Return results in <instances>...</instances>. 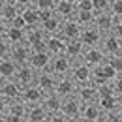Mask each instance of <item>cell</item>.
Segmentation results:
<instances>
[{"label": "cell", "instance_id": "cell-34", "mask_svg": "<svg viewBox=\"0 0 122 122\" xmlns=\"http://www.w3.org/2000/svg\"><path fill=\"white\" fill-rule=\"evenodd\" d=\"M55 2L56 0H34V8L36 10H53L55 8Z\"/></svg>", "mask_w": 122, "mask_h": 122}, {"label": "cell", "instance_id": "cell-42", "mask_svg": "<svg viewBox=\"0 0 122 122\" xmlns=\"http://www.w3.org/2000/svg\"><path fill=\"white\" fill-rule=\"evenodd\" d=\"M2 2H10V0H2Z\"/></svg>", "mask_w": 122, "mask_h": 122}, {"label": "cell", "instance_id": "cell-21", "mask_svg": "<svg viewBox=\"0 0 122 122\" xmlns=\"http://www.w3.org/2000/svg\"><path fill=\"white\" fill-rule=\"evenodd\" d=\"M0 96H2V98H6L8 102H11V100H19V98H21V85L17 83L15 79L2 81V86H0Z\"/></svg>", "mask_w": 122, "mask_h": 122}, {"label": "cell", "instance_id": "cell-12", "mask_svg": "<svg viewBox=\"0 0 122 122\" xmlns=\"http://www.w3.org/2000/svg\"><path fill=\"white\" fill-rule=\"evenodd\" d=\"M79 41L85 47L100 45V43H102V32L98 30L96 26H92V25L83 26V28H81V34H79Z\"/></svg>", "mask_w": 122, "mask_h": 122}, {"label": "cell", "instance_id": "cell-14", "mask_svg": "<svg viewBox=\"0 0 122 122\" xmlns=\"http://www.w3.org/2000/svg\"><path fill=\"white\" fill-rule=\"evenodd\" d=\"M75 98L81 102V103L96 102V100H98V86H96L94 83H83V85H77Z\"/></svg>", "mask_w": 122, "mask_h": 122}, {"label": "cell", "instance_id": "cell-33", "mask_svg": "<svg viewBox=\"0 0 122 122\" xmlns=\"http://www.w3.org/2000/svg\"><path fill=\"white\" fill-rule=\"evenodd\" d=\"M107 11L115 17H122V0H111Z\"/></svg>", "mask_w": 122, "mask_h": 122}, {"label": "cell", "instance_id": "cell-35", "mask_svg": "<svg viewBox=\"0 0 122 122\" xmlns=\"http://www.w3.org/2000/svg\"><path fill=\"white\" fill-rule=\"evenodd\" d=\"M11 51V43L6 38H0V58H8Z\"/></svg>", "mask_w": 122, "mask_h": 122}, {"label": "cell", "instance_id": "cell-8", "mask_svg": "<svg viewBox=\"0 0 122 122\" xmlns=\"http://www.w3.org/2000/svg\"><path fill=\"white\" fill-rule=\"evenodd\" d=\"M70 77L75 81L77 85H83V83H90V77H92V68L88 64L81 60H73L71 64V70H70Z\"/></svg>", "mask_w": 122, "mask_h": 122}, {"label": "cell", "instance_id": "cell-18", "mask_svg": "<svg viewBox=\"0 0 122 122\" xmlns=\"http://www.w3.org/2000/svg\"><path fill=\"white\" fill-rule=\"evenodd\" d=\"M30 53H32V49L26 45V43H15V45H11L10 58L15 62L17 66H25V64H28Z\"/></svg>", "mask_w": 122, "mask_h": 122}, {"label": "cell", "instance_id": "cell-4", "mask_svg": "<svg viewBox=\"0 0 122 122\" xmlns=\"http://www.w3.org/2000/svg\"><path fill=\"white\" fill-rule=\"evenodd\" d=\"M81 102L75 96L70 98H62V105H60V113L66 117L68 122H79V115H81Z\"/></svg>", "mask_w": 122, "mask_h": 122}, {"label": "cell", "instance_id": "cell-43", "mask_svg": "<svg viewBox=\"0 0 122 122\" xmlns=\"http://www.w3.org/2000/svg\"><path fill=\"white\" fill-rule=\"evenodd\" d=\"M0 86H2V79H0Z\"/></svg>", "mask_w": 122, "mask_h": 122}, {"label": "cell", "instance_id": "cell-11", "mask_svg": "<svg viewBox=\"0 0 122 122\" xmlns=\"http://www.w3.org/2000/svg\"><path fill=\"white\" fill-rule=\"evenodd\" d=\"M49 62H51V55L45 49H36L30 53L28 66L34 71H45V70H49Z\"/></svg>", "mask_w": 122, "mask_h": 122}, {"label": "cell", "instance_id": "cell-7", "mask_svg": "<svg viewBox=\"0 0 122 122\" xmlns=\"http://www.w3.org/2000/svg\"><path fill=\"white\" fill-rule=\"evenodd\" d=\"M100 47L103 49L107 56L109 55H122V34H115V32L103 34Z\"/></svg>", "mask_w": 122, "mask_h": 122}, {"label": "cell", "instance_id": "cell-16", "mask_svg": "<svg viewBox=\"0 0 122 122\" xmlns=\"http://www.w3.org/2000/svg\"><path fill=\"white\" fill-rule=\"evenodd\" d=\"M34 85H36L38 88H41L45 94L47 92H55L56 75L51 73L49 70H45V71H36V81H34Z\"/></svg>", "mask_w": 122, "mask_h": 122}, {"label": "cell", "instance_id": "cell-22", "mask_svg": "<svg viewBox=\"0 0 122 122\" xmlns=\"http://www.w3.org/2000/svg\"><path fill=\"white\" fill-rule=\"evenodd\" d=\"M81 25L77 23L75 19H66V21H62V26H60V34L62 38L68 41V40H77L79 38V34H81Z\"/></svg>", "mask_w": 122, "mask_h": 122}, {"label": "cell", "instance_id": "cell-26", "mask_svg": "<svg viewBox=\"0 0 122 122\" xmlns=\"http://www.w3.org/2000/svg\"><path fill=\"white\" fill-rule=\"evenodd\" d=\"M83 51H85V45L79 41V38H77V40H68V41H66L64 55H66L68 58H71V60H79L81 55H83Z\"/></svg>", "mask_w": 122, "mask_h": 122}, {"label": "cell", "instance_id": "cell-25", "mask_svg": "<svg viewBox=\"0 0 122 122\" xmlns=\"http://www.w3.org/2000/svg\"><path fill=\"white\" fill-rule=\"evenodd\" d=\"M19 17H21V21H23L25 28H30V26L40 25V19H38V10H36L34 6H26V8H23V10L19 11Z\"/></svg>", "mask_w": 122, "mask_h": 122}, {"label": "cell", "instance_id": "cell-1", "mask_svg": "<svg viewBox=\"0 0 122 122\" xmlns=\"http://www.w3.org/2000/svg\"><path fill=\"white\" fill-rule=\"evenodd\" d=\"M92 26H96L98 30L103 34L115 32V34H122V17H115L109 11H96L94 15V23Z\"/></svg>", "mask_w": 122, "mask_h": 122}, {"label": "cell", "instance_id": "cell-27", "mask_svg": "<svg viewBox=\"0 0 122 122\" xmlns=\"http://www.w3.org/2000/svg\"><path fill=\"white\" fill-rule=\"evenodd\" d=\"M47 113L41 107V103H32L26 107V122H45Z\"/></svg>", "mask_w": 122, "mask_h": 122}, {"label": "cell", "instance_id": "cell-3", "mask_svg": "<svg viewBox=\"0 0 122 122\" xmlns=\"http://www.w3.org/2000/svg\"><path fill=\"white\" fill-rule=\"evenodd\" d=\"M26 103L19 98V100H11L8 103V111L4 122H26Z\"/></svg>", "mask_w": 122, "mask_h": 122}, {"label": "cell", "instance_id": "cell-38", "mask_svg": "<svg viewBox=\"0 0 122 122\" xmlns=\"http://www.w3.org/2000/svg\"><path fill=\"white\" fill-rule=\"evenodd\" d=\"M11 2H13L15 6H19L21 10H23V8H26V6H32V4H34V0H11Z\"/></svg>", "mask_w": 122, "mask_h": 122}, {"label": "cell", "instance_id": "cell-13", "mask_svg": "<svg viewBox=\"0 0 122 122\" xmlns=\"http://www.w3.org/2000/svg\"><path fill=\"white\" fill-rule=\"evenodd\" d=\"M75 88H77V83H75V81H73L70 75L56 77L55 92H56L60 98H70V96H75Z\"/></svg>", "mask_w": 122, "mask_h": 122}, {"label": "cell", "instance_id": "cell-40", "mask_svg": "<svg viewBox=\"0 0 122 122\" xmlns=\"http://www.w3.org/2000/svg\"><path fill=\"white\" fill-rule=\"evenodd\" d=\"M73 2H75V4H79V2H81V0H73Z\"/></svg>", "mask_w": 122, "mask_h": 122}, {"label": "cell", "instance_id": "cell-24", "mask_svg": "<svg viewBox=\"0 0 122 122\" xmlns=\"http://www.w3.org/2000/svg\"><path fill=\"white\" fill-rule=\"evenodd\" d=\"M62 105V98L56 92H47L43 94V100H41V107L45 109L47 115H53V113H58Z\"/></svg>", "mask_w": 122, "mask_h": 122}, {"label": "cell", "instance_id": "cell-19", "mask_svg": "<svg viewBox=\"0 0 122 122\" xmlns=\"http://www.w3.org/2000/svg\"><path fill=\"white\" fill-rule=\"evenodd\" d=\"M43 94H45V92L41 90V88H38L36 85H28V86H23V88H21V100H23L26 105L41 103Z\"/></svg>", "mask_w": 122, "mask_h": 122}, {"label": "cell", "instance_id": "cell-15", "mask_svg": "<svg viewBox=\"0 0 122 122\" xmlns=\"http://www.w3.org/2000/svg\"><path fill=\"white\" fill-rule=\"evenodd\" d=\"M53 11L60 17L62 21H66V19H73L75 13H77V4L73 2V0H56Z\"/></svg>", "mask_w": 122, "mask_h": 122}, {"label": "cell", "instance_id": "cell-31", "mask_svg": "<svg viewBox=\"0 0 122 122\" xmlns=\"http://www.w3.org/2000/svg\"><path fill=\"white\" fill-rule=\"evenodd\" d=\"M25 30H26V28H19V26H13V25H8L4 38H6L11 45H15V43H25Z\"/></svg>", "mask_w": 122, "mask_h": 122}, {"label": "cell", "instance_id": "cell-17", "mask_svg": "<svg viewBox=\"0 0 122 122\" xmlns=\"http://www.w3.org/2000/svg\"><path fill=\"white\" fill-rule=\"evenodd\" d=\"M96 103L100 105V109L105 113H111V111H122V96H98Z\"/></svg>", "mask_w": 122, "mask_h": 122}, {"label": "cell", "instance_id": "cell-2", "mask_svg": "<svg viewBox=\"0 0 122 122\" xmlns=\"http://www.w3.org/2000/svg\"><path fill=\"white\" fill-rule=\"evenodd\" d=\"M122 73L120 71H117L115 68H111L107 62L103 64H100V66H96V68H92V77H90V83H94L96 86L98 85H105V83H113L117 77H120Z\"/></svg>", "mask_w": 122, "mask_h": 122}, {"label": "cell", "instance_id": "cell-6", "mask_svg": "<svg viewBox=\"0 0 122 122\" xmlns=\"http://www.w3.org/2000/svg\"><path fill=\"white\" fill-rule=\"evenodd\" d=\"M45 38H47V34L43 32V28H41L40 25L30 26V28L25 30V43L30 47L32 51H36V49H43V45H45Z\"/></svg>", "mask_w": 122, "mask_h": 122}, {"label": "cell", "instance_id": "cell-37", "mask_svg": "<svg viewBox=\"0 0 122 122\" xmlns=\"http://www.w3.org/2000/svg\"><path fill=\"white\" fill-rule=\"evenodd\" d=\"M8 100L0 96V122H4V117H6V111H8Z\"/></svg>", "mask_w": 122, "mask_h": 122}, {"label": "cell", "instance_id": "cell-32", "mask_svg": "<svg viewBox=\"0 0 122 122\" xmlns=\"http://www.w3.org/2000/svg\"><path fill=\"white\" fill-rule=\"evenodd\" d=\"M94 15H96L94 10H77V13H75L73 19H75L81 26H88V25L94 23Z\"/></svg>", "mask_w": 122, "mask_h": 122}, {"label": "cell", "instance_id": "cell-9", "mask_svg": "<svg viewBox=\"0 0 122 122\" xmlns=\"http://www.w3.org/2000/svg\"><path fill=\"white\" fill-rule=\"evenodd\" d=\"M79 122H103V111L96 102H88L81 105Z\"/></svg>", "mask_w": 122, "mask_h": 122}, {"label": "cell", "instance_id": "cell-39", "mask_svg": "<svg viewBox=\"0 0 122 122\" xmlns=\"http://www.w3.org/2000/svg\"><path fill=\"white\" fill-rule=\"evenodd\" d=\"M6 28H8V23L0 19V38H4V34H6Z\"/></svg>", "mask_w": 122, "mask_h": 122}, {"label": "cell", "instance_id": "cell-10", "mask_svg": "<svg viewBox=\"0 0 122 122\" xmlns=\"http://www.w3.org/2000/svg\"><path fill=\"white\" fill-rule=\"evenodd\" d=\"M105 53H103V49L100 45H94V47H85V51H83V55H81V60L85 62V64H88L90 68H96V66H100V64H103L105 62Z\"/></svg>", "mask_w": 122, "mask_h": 122}, {"label": "cell", "instance_id": "cell-30", "mask_svg": "<svg viewBox=\"0 0 122 122\" xmlns=\"http://www.w3.org/2000/svg\"><path fill=\"white\" fill-rule=\"evenodd\" d=\"M19 11H21V8L15 6L11 0H10V2H4V4H2V8H0V19H2V21H6V23L10 25V23L19 15Z\"/></svg>", "mask_w": 122, "mask_h": 122}, {"label": "cell", "instance_id": "cell-20", "mask_svg": "<svg viewBox=\"0 0 122 122\" xmlns=\"http://www.w3.org/2000/svg\"><path fill=\"white\" fill-rule=\"evenodd\" d=\"M64 47H66V40L62 38L60 34H49V36L45 38V45H43V49H45L51 56H53V55H60V53H64Z\"/></svg>", "mask_w": 122, "mask_h": 122}, {"label": "cell", "instance_id": "cell-41", "mask_svg": "<svg viewBox=\"0 0 122 122\" xmlns=\"http://www.w3.org/2000/svg\"><path fill=\"white\" fill-rule=\"evenodd\" d=\"M2 4H4V2H2V0H0V8H2Z\"/></svg>", "mask_w": 122, "mask_h": 122}, {"label": "cell", "instance_id": "cell-23", "mask_svg": "<svg viewBox=\"0 0 122 122\" xmlns=\"http://www.w3.org/2000/svg\"><path fill=\"white\" fill-rule=\"evenodd\" d=\"M13 79H15L17 83L21 85V88H23V86L34 85V81H36V71L32 70L28 64H25V66H19V68H17Z\"/></svg>", "mask_w": 122, "mask_h": 122}, {"label": "cell", "instance_id": "cell-5", "mask_svg": "<svg viewBox=\"0 0 122 122\" xmlns=\"http://www.w3.org/2000/svg\"><path fill=\"white\" fill-rule=\"evenodd\" d=\"M71 64H73V60L68 58L64 53H60V55H53V56H51V62H49V71L55 73L56 77L70 75Z\"/></svg>", "mask_w": 122, "mask_h": 122}, {"label": "cell", "instance_id": "cell-28", "mask_svg": "<svg viewBox=\"0 0 122 122\" xmlns=\"http://www.w3.org/2000/svg\"><path fill=\"white\" fill-rule=\"evenodd\" d=\"M40 26L43 28V32H45L47 36H49V34H58V32H60V26H62V19L56 15V13H53L51 17H47L45 21H41Z\"/></svg>", "mask_w": 122, "mask_h": 122}, {"label": "cell", "instance_id": "cell-36", "mask_svg": "<svg viewBox=\"0 0 122 122\" xmlns=\"http://www.w3.org/2000/svg\"><path fill=\"white\" fill-rule=\"evenodd\" d=\"M109 2L111 0H90L94 11H107L109 10Z\"/></svg>", "mask_w": 122, "mask_h": 122}, {"label": "cell", "instance_id": "cell-29", "mask_svg": "<svg viewBox=\"0 0 122 122\" xmlns=\"http://www.w3.org/2000/svg\"><path fill=\"white\" fill-rule=\"evenodd\" d=\"M17 68H19V66H17L10 56H8V58H0V79H2V81L13 79Z\"/></svg>", "mask_w": 122, "mask_h": 122}]
</instances>
